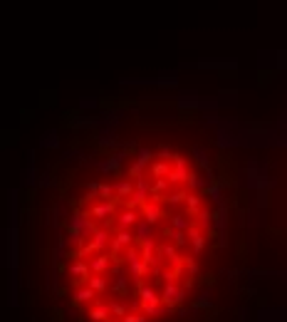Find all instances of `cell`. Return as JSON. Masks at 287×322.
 <instances>
[{
    "label": "cell",
    "instance_id": "6da1fadb",
    "mask_svg": "<svg viewBox=\"0 0 287 322\" xmlns=\"http://www.w3.org/2000/svg\"><path fill=\"white\" fill-rule=\"evenodd\" d=\"M218 241L208 166L168 141L137 144L67 201L60 280L84 322H166L201 290Z\"/></svg>",
    "mask_w": 287,
    "mask_h": 322
}]
</instances>
